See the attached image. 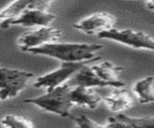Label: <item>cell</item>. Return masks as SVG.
I'll return each mask as SVG.
<instances>
[{
	"label": "cell",
	"instance_id": "1",
	"mask_svg": "<svg viewBox=\"0 0 154 128\" xmlns=\"http://www.w3.org/2000/svg\"><path fill=\"white\" fill-rule=\"evenodd\" d=\"M102 48L103 45L99 44L58 41L30 49L27 52L59 60L62 63H82L100 60L101 57L96 56V53Z\"/></svg>",
	"mask_w": 154,
	"mask_h": 128
},
{
	"label": "cell",
	"instance_id": "2",
	"mask_svg": "<svg viewBox=\"0 0 154 128\" xmlns=\"http://www.w3.org/2000/svg\"><path fill=\"white\" fill-rule=\"evenodd\" d=\"M70 87L66 83L62 86L48 90L42 96L27 98L23 103L32 104L42 110L56 114L62 117H70V109L73 106L69 97Z\"/></svg>",
	"mask_w": 154,
	"mask_h": 128
},
{
	"label": "cell",
	"instance_id": "3",
	"mask_svg": "<svg viewBox=\"0 0 154 128\" xmlns=\"http://www.w3.org/2000/svg\"><path fill=\"white\" fill-rule=\"evenodd\" d=\"M33 76L26 70L0 67V101L17 96Z\"/></svg>",
	"mask_w": 154,
	"mask_h": 128
},
{
	"label": "cell",
	"instance_id": "4",
	"mask_svg": "<svg viewBox=\"0 0 154 128\" xmlns=\"http://www.w3.org/2000/svg\"><path fill=\"white\" fill-rule=\"evenodd\" d=\"M98 39L109 40L120 44L132 47L135 49L150 50L154 49L153 39L147 33L133 29H117L113 28L97 35Z\"/></svg>",
	"mask_w": 154,
	"mask_h": 128
},
{
	"label": "cell",
	"instance_id": "5",
	"mask_svg": "<svg viewBox=\"0 0 154 128\" xmlns=\"http://www.w3.org/2000/svg\"><path fill=\"white\" fill-rule=\"evenodd\" d=\"M51 1L33 0L31 6L24 11L17 20L11 23L12 26L25 27H48L55 20V16L47 11Z\"/></svg>",
	"mask_w": 154,
	"mask_h": 128
},
{
	"label": "cell",
	"instance_id": "6",
	"mask_svg": "<svg viewBox=\"0 0 154 128\" xmlns=\"http://www.w3.org/2000/svg\"><path fill=\"white\" fill-rule=\"evenodd\" d=\"M91 62L96 61L82 62V63H62L57 69L38 77L34 83V87L38 89H46L48 91L62 86L69 81L77 72H79L84 66L88 65Z\"/></svg>",
	"mask_w": 154,
	"mask_h": 128
},
{
	"label": "cell",
	"instance_id": "7",
	"mask_svg": "<svg viewBox=\"0 0 154 128\" xmlns=\"http://www.w3.org/2000/svg\"><path fill=\"white\" fill-rule=\"evenodd\" d=\"M62 32L53 27H41L36 30L24 33L18 38L17 45L23 52L38 48L43 45L54 44L60 41Z\"/></svg>",
	"mask_w": 154,
	"mask_h": 128
},
{
	"label": "cell",
	"instance_id": "8",
	"mask_svg": "<svg viewBox=\"0 0 154 128\" xmlns=\"http://www.w3.org/2000/svg\"><path fill=\"white\" fill-rule=\"evenodd\" d=\"M117 21L112 14L100 12L90 15L83 20L75 22L72 27L87 35H99L101 33L109 31L115 28V23Z\"/></svg>",
	"mask_w": 154,
	"mask_h": 128
},
{
	"label": "cell",
	"instance_id": "9",
	"mask_svg": "<svg viewBox=\"0 0 154 128\" xmlns=\"http://www.w3.org/2000/svg\"><path fill=\"white\" fill-rule=\"evenodd\" d=\"M66 84L69 87H84V88H91L94 89L95 87H112V88H117V86L114 84H111L108 82L103 81L102 79H100L97 75H96L91 67L88 65L84 66L79 72H77L73 76H72Z\"/></svg>",
	"mask_w": 154,
	"mask_h": 128
},
{
	"label": "cell",
	"instance_id": "10",
	"mask_svg": "<svg viewBox=\"0 0 154 128\" xmlns=\"http://www.w3.org/2000/svg\"><path fill=\"white\" fill-rule=\"evenodd\" d=\"M106 105L112 112L120 113L132 107L135 103V96L127 89L115 88L114 91L103 98Z\"/></svg>",
	"mask_w": 154,
	"mask_h": 128
},
{
	"label": "cell",
	"instance_id": "11",
	"mask_svg": "<svg viewBox=\"0 0 154 128\" xmlns=\"http://www.w3.org/2000/svg\"><path fill=\"white\" fill-rule=\"evenodd\" d=\"M69 97L72 105L86 106L90 109H95L102 100V97L94 91V89L80 86L70 87Z\"/></svg>",
	"mask_w": 154,
	"mask_h": 128
},
{
	"label": "cell",
	"instance_id": "12",
	"mask_svg": "<svg viewBox=\"0 0 154 128\" xmlns=\"http://www.w3.org/2000/svg\"><path fill=\"white\" fill-rule=\"evenodd\" d=\"M93 72L103 81L114 84L117 88H124L125 83L120 81L119 76L123 72V68L110 61H104L102 63L91 66Z\"/></svg>",
	"mask_w": 154,
	"mask_h": 128
},
{
	"label": "cell",
	"instance_id": "13",
	"mask_svg": "<svg viewBox=\"0 0 154 128\" xmlns=\"http://www.w3.org/2000/svg\"><path fill=\"white\" fill-rule=\"evenodd\" d=\"M33 0H19L10 3L0 11V27L7 29L11 23L21 16V14L31 6Z\"/></svg>",
	"mask_w": 154,
	"mask_h": 128
},
{
	"label": "cell",
	"instance_id": "14",
	"mask_svg": "<svg viewBox=\"0 0 154 128\" xmlns=\"http://www.w3.org/2000/svg\"><path fill=\"white\" fill-rule=\"evenodd\" d=\"M153 76H146L134 84L133 92L136 94L139 102L141 104L152 103L154 100V93H153Z\"/></svg>",
	"mask_w": 154,
	"mask_h": 128
},
{
	"label": "cell",
	"instance_id": "15",
	"mask_svg": "<svg viewBox=\"0 0 154 128\" xmlns=\"http://www.w3.org/2000/svg\"><path fill=\"white\" fill-rule=\"evenodd\" d=\"M3 128H33V123L27 118L16 115H6L0 120Z\"/></svg>",
	"mask_w": 154,
	"mask_h": 128
},
{
	"label": "cell",
	"instance_id": "16",
	"mask_svg": "<svg viewBox=\"0 0 154 128\" xmlns=\"http://www.w3.org/2000/svg\"><path fill=\"white\" fill-rule=\"evenodd\" d=\"M119 117L127 123L129 128H153L154 126V117L152 116L134 117L125 114H119Z\"/></svg>",
	"mask_w": 154,
	"mask_h": 128
},
{
	"label": "cell",
	"instance_id": "17",
	"mask_svg": "<svg viewBox=\"0 0 154 128\" xmlns=\"http://www.w3.org/2000/svg\"><path fill=\"white\" fill-rule=\"evenodd\" d=\"M71 120L76 123L77 128H105L104 126L98 124L91 118L86 115H81L80 117H70Z\"/></svg>",
	"mask_w": 154,
	"mask_h": 128
},
{
	"label": "cell",
	"instance_id": "18",
	"mask_svg": "<svg viewBox=\"0 0 154 128\" xmlns=\"http://www.w3.org/2000/svg\"><path fill=\"white\" fill-rule=\"evenodd\" d=\"M146 6L147 9H149L150 11H153V8H154V2L153 1H146Z\"/></svg>",
	"mask_w": 154,
	"mask_h": 128
}]
</instances>
